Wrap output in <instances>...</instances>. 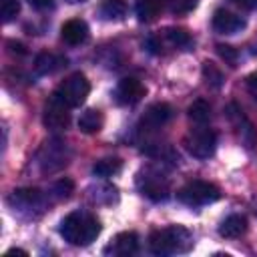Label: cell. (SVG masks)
<instances>
[{
    "instance_id": "31",
    "label": "cell",
    "mask_w": 257,
    "mask_h": 257,
    "mask_svg": "<svg viewBox=\"0 0 257 257\" xmlns=\"http://www.w3.org/2000/svg\"><path fill=\"white\" fill-rule=\"evenodd\" d=\"M10 46V52H16V54H26V48L20 44V42H8Z\"/></svg>"
},
{
    "instance_id": "7",
    "label": "cell",
    "mask_w": 257,
    "mask_h": 257,
    "mask_svg": "<svg viewBox=\"0 0 257 257\" xmlns=\"http://www.w3.org/2000/svg\"><path fill=\"white\" fill-rule=\"evenodd\" d=\"M88 92H90V82H88L86 76L80 74V72L70 74V76L60 84V88L56 90V94H58L70 108L80 106V104L86 100Z\"/></svg>"
},
{
    "instance_id": "12",
    "label": "cell",
    "mask_w": 257,
    "mask_h": 257,
    "mask_svg": "<svg viewBox=\"0 0 257 257\" xmlns=\"http://www.w3.org/2000/svg\"><path fill=\"white\" fill-rule=\"evenodd\" d=\"M213 28L219 34H235V32L245 28V20L241 16L225 10V8H219L213 14Z\"/></svg>"
},
{
    "instance_id": "9",
    "label": "cell",
    "mask_w": 257,
    "mask_h": 257,
    "mask_svg": "<svg viewBox=\"0 0 257 257\" xmlns=\"http://www.w3.org/2000/svg\"><path fill=\"white\" fill-rule=\"evenodd\" d=\"M70 106L54 92L48 100H46V106H44V124L52 131H64L68 128L70 124Z\"/></svg>"
},
{
    "instance_id": "2",
    "label": "cell",
    "mask_w": 257,
    "mask_h": 257,
    "mask_svg": "<svg viewBox=\"0 0 257 257\" xmlns=\"http://www.w3.org/2000/svg\"><path fill=\"white\" fill-rule=\"evenodd\" d=\"M193 245L191 233L185 227L173 225L167 229L153 231L149 237V249L155 255H175V253H185Z\"/></svg>"
},
{
    "instance_id": "24",
    "label": "cell",
    "mask_w": 257,
    "mask_h": 257,
    "mask_svg": "<svg viewBox=\"0 0 257 257\" xmlns=\"http://www.w3.org/2000/svg\"><path fill=\"white\" fill-rule=\"evenodd\" d=\"M203 78H205V82H207L209 86H213V88H219V86L223 84V72H221L213 62H209V60L203 62Z\"/></svg>"
},
{
    "instance_id": "6",
    "label": "cell",
    "mask_w": 257,
    "mask_h": 257,
    "mask_svg": "<svg viewBox=\"0 0 257 257\" xmlns=\"http://www.w3.org/2000/svg\"><path fill=\"white\" fill-rule=\"evenodd\" d=\"M137 185L143 191V195H147L151 201H165L169 197V193H171L169 179L157 169L141 171L139 177H137Z\"/></svg>"
},
{
    "instance_id": "3",
    "label": "cell",
    "mask_w": 257,
    "mask_h": 257,
    "mask_svg": "<svg viewBox=\"0 0 257 257\" xmlns=\"http://www.w3.org/2000/svg\"><path fill=\"white\" fill-rule=\"evenodd\" d=\"M219 197H221L219 187L209 181H191L177 191V199L189 207L209 205V203H215Z\"/></svg>"
},
{
    "instance_id": "8",
    "label": "cell",
    "mask_w": 257,
    "mask_h": 257,
    "mask_svg": "<svg viewBox=\"0 0 257 257\" xmlns=\"http://www.w3.org/2000/svg\"><path fill=\"white\" fill-rule=\"evenodd\" d=\"M225 114H227V118L231 120V124L235 126V131H237L241 143H243L247 149H255V147H257V128H255V124L245 116L243 108H241L239 104L231 102V104H227Z\"/></svg>"
},
{
    "instance_id": "23",
    "label": "cell",
    "mask_w": 257,
    "mask_h": 257,
    "mask_svg": "<svg viewBox=\"0 0 257 257\" xmlns=\"http://www.w3.org/2000/svg\"><path fill=\"white\" fill-rule=\"evenodd\" d=\"M165 36H167V40L173 44V46H177V48H187V46H191V34L187 32V30H183V28H167V32H165Z\"/></svg>"
},
{
    "instance_id": "27",
    "label": "cell",
    "mask_w": 257,
    "mask_h": 257,
    "mask_svg": "<svg viewBox=\"0 0 257 257\" xmlns=\"http://www.w3.org/2000/svg\"><path fill=\"white\" fill-rule=\"evenodd\" d=\"M72 189H74V185H72V181L70 179H60L56 185H54V195L58 197V199H68L70 197V193H72Z\"/></svg>"
},
{
    "instance_id": "20",
    "label": "cell",
    "mask_w": 257,
    "mask_h": 257,
    "mask_svg": "<svg viewBox=\"0 0 257 257\" xmlns=\"http://www.w3.org/2000/svg\"><path fill=\"white\" fill-rule=\"evenodd\" d=\"M120 169H122V161H120V159H116V157H106V159H100V161L94 163L92 173H94L96 177L108 179V177L116 175Z\"/></svg>"
},
{
    "instance_id": "21",
    "label": "cell",
    "mask_w": 257,
    "mask_h": 257,
    "mask_svg": "<svg viewBox=\"0 0 257 257\" xmlns=\"http://www.w3.org/2000/svg\"><path fill=\"white\" fill-rule=\"evenodd\" d=\"M124 14H126V2L124 0H102L100 16L104 20H122Z\"/></svg>"
},
{
    "instance_id": "11",
    "label": "cell",
    "mask_w": 257,
    "mask_h": 257,
    "mask_svg": "<svg viewBox=\"0 0 257 257\" xmlns=\"http://www.w3.org/2000/svg\"><path fill=\"white\" fill-rule=\"evenodd\" d=\"M143 96H145V86L139 78L124 76L118 80L116 90H114V98L118 104H137Z\"/></svg>"
},
{
    "instance_id": "30",
    "label": "cell",
    "mask_w": 257,
    "mask_h": 257,
    "mask_svg": "<svg viewBox=\"0 0 257 257\" xmlns=\"http://www.w3.org/2000/svg\"><path fill=\"white\" fill-rule=\"evenodd\" d=\"M237 6L245 8V10H255L257 8V0H233Z\"/></svg>"
},
{
    "instance_id": "29",
    "label": "cell",
    "mask_w": 257,
    "mask_h": 257,
    "mask_svg": "<svg viewBox=\"0 0 257 257\" xmlns=\"http://www.w3.org/2000/svg\"><path fill=\"white\" fill-rule=\"evenodd\" d=\"M28 4L36 10H48L54 6V0H28Z\"/></svg>"
},
{
    "instance_id": "13",
    "label": "cell",
    "mask_w": 257,
    "mask_h": 257,
    "mask_svg": "<svg viewBox=\"0 0 257 257\" xmlns=\"http://www.w3.org/2000/svg\"><path fill=\"white\" fill-rule=\"evenodd\" d=\"M60 36H62V40L66 44L78 46V44H82V42L88 40V24L84 20H80V18H72V20H68V22L62 24Z\"/></svg>"
},
{
    "instance_id": "10",
    "label": "cell",
    "mask_w": 257,
    "mask_h": 257,
    "mask_svg": "<svg viewBox=\"0 0 257 257\" xmlns=\"http://www.w3.org/2000/svg\"><path fill=\"white\" fill-rule=\"evenodd\" d=\"M171 118H173V106L167 102H155L141 116L139 128L141 131H157V128L165 126Z\"/></svg>"
},
{
    "instance_id": "17",
    "label": "cell",
    "mask_w": 257,
    "mask_h": 257,
    "mask_svg": "<svg viewBox=\"0 0 257 257\" xmlns=\"http://www.w3.org/2000/svg\"><path fill=\"white\" fill-rule=\"evenodd\" d=\"M247 231V219L243 215H229L221 225H219V235L227 239L241 237Z\"/></svg>"
},
{
    "instance_id": "18",
    "label": "cell",
    "mask_w": 257,
    "mask_h": 257,
    "mask_svg": "<svg viewBox=\"0 0 257 257\" xmlns=\"http://www.w3.org/2000/svg\"><path fill=\"white\" fill-rule=\"evenodd\" d=\"M102 122H104V116L100 110L96 108H86L80 118H78V128L86 135H92V133H98L102 128Z\"/></svg>"
},
{
    "instance_id": "19",
    "label": "cell",
    "mask_w": 257,
    "mask_h": 257,
    "mask_svg": "<svg viewBox=\"0 0 257 257\" xmlns=\"http://www.w3.org/2000/svg\"><path fill=\"white\" fill-rule=\"evenodd\" d=\"M163 10V0H137L135 12L141 22H153Z\"/></svg>"
},
{
    "instance_id": "22",
    "label": "cell",
    "mask_w": 257,
    "mask_h": 257,
    "mask_svg": "<svg viewBox=\"0 0 257 257\" xmlns=\"http://www.w3.org/2000/svg\"><path fill=\"white\" fill-rule=\"evenodd\" d=\"M187 112H189V118H191L195 124H207L209 118H211V106H209V102L203 100V98H197V100L189 106Z\"/></svg>"
},
{
    "instance_id": "1",
    "label": "cell",
    "mask_w": 257,
    "mask_h": 257,
    "mask_svg": "<svg viewBox=\"0 0 257 257\" xmlns=\"http://www.w3.org/2000/svg\"><path fill=\"white\" fill-rule=\"evenodd\" d=\"M60 235L70 245L86 247L100 235V223L96 221V217H92L84 211H74L62 219Z\"/></svg>"
},
{
    "instance_id": "25",
    "label": "cell",
    "mask_w": 257,
    "mask_h": 257,
    "mask_svg": "<svg viewBox=\"0 0 257 257\" xmlns=\"http://www.w3.org/2000/svg\"><path fill=\"white\" fill-rule=\"evenodd\" d=\"M20 12V0H0V14L2 22L14 20V16Z\"/></svg>"
},
{
    "instance_id": "28",
    "label": "cell",
    "mask_w": 257,
    "mask_h": 257,
    "mask_svg": "<svg viewBox=\"0 0 257 257\" xmlns=\"http://www.w3.org/2000/svg\"><path fill=\"white\" fill-rule=\"evenodd\" d=\"M247 90H249V94L257 100V72H251V74L247 76Z\"/></svg>"
},
{
    "instance_id": "4",
    "label": "cell",
    "mask_w": 257,
    "mask_h": 257,
    "mask_svg": "<svg viewBox=\"0 0 257 257\" xmlns=\"http://www.w3.org/2000/svg\"><path fill=\"white\" fill-rule=\"evenodd\" d=\"M68 159H70V151L66 147V143L58 141V139H52V141H46L38 153V165H40V171L42 173H56L60 171L62 167L68 165Z\"/></svg>"
},
{
    "instance_id": "16",
    "label": "cell",
    "mask_w": 257,
    "mask_h": 257,
    "mask_svg": "<svg viewBox=\"0 0 257 257\" xmlns=\"http://www.w3.org/2000/svg\"><path fill=\"white\" fill-rule=\"evenodd\" d=\"M137 247H139V237H137V233L124 231V233H118V235L112 239V243H110V247H108L106 251H112L114 255H131V253L137 251Z\"/></svg>"
},
{
    "instance_id": "26",
    "label": "cell",
    "mask_w": 257,
    "mask_h": 257,
    "mask_svg": "<svg viewBox=\"0 0 257 257\" xmlns=\"http://www.w3.org/2000/svg\"><path fill=\"white\" fill-rule=\"evenodd\" d=\"M217 52H219V56H221L225 62H229L231 66H235L239 54H237V50H235L233 46H229V44H217Z\"/></svg>"
},
{
    "instance_id": "14",
    "label": "cell",
    "mask_w": 257,
    "mask_h": 257,
    "mask_svg": "<svg viewBox=\"0 0 257 257\" xmlns=\"http://www.w3.org/2000/svg\"><path fill=\"white\" fill-rule=\"evenodd\" d=\"M10 205H14L16 209L20 211H30V209H36L42 205L44 197L38 189H18L10 195Z\"/></svg>"
},
{
    "instance_id": "5",
    "label": "cell",
    "mask_w": 257,
    "mask_h": 257,
    "mask_svg": "<svg viewBox=\"0 0 257 257\" xmlns=\"http://www.w3.org/2000/svg\"><path fill=\"white\" fill-rule=\"evenodd\" d=\"M185 147L195 159H209L217 149V135L205 124H199L185 137Z\"/></svg>"
},
{
    "instance_id": "32",
    "label": "cell",
    "mask_w": 257,
    "mask_h": 257,
    "mask_svg": "<svg viewBox=\"0 0 257 257\" xmlns=\"http://www.w3.org/2000/svg\"><path fill=\"white\" fill-rule=\"evenodd\" d=\"M66 2H70V4H78V2H86V0H66Z\"/></svg>"
},
{
    "instance_id": "15",
    "label": "cell",
    "mask_w": 257,
    "mask_h": 257,
    "mask_svg": "<svg viewBox=\"0 0 257 257\" xmlns=\"http://www.w3.org/2000/svg\"><path fill=\"white\" fill-rule=\"evenodd\" d=\"M62 66H66V58L54 52H40L34 60V68L38 74H52Z\"/></svg>"
}]
</instances>
